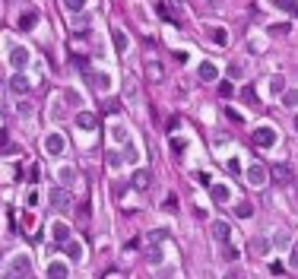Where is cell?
I'll return each instance as SVG.
<instances>
[{
	"instance_id": "cell-1",
	"label": "cell",
	"mask_w": 298,
	"mask_h": 279,
	"mask_svg": "<svg viewBox=\"0 0 298 279\" xmlns=\"http://www.w3.org/2000/svg\"><path fill=\"white\" fill-rule=\"evenodd\" d=\"M273 143H276V130H273V127H257V130H254V146L270 149Z\"/></svg>"
},
{
	"instance_id": "cell-2",
	"label": "cell",
	"mask_w": 298,
	"mask_h": 279,
	"mask_svg": "<svg viewBox=\"0 0 298 279\" xmlns=\"http://www.w3.org/2000/svg\"><path fill=\"white\" fill-rule=\"evenodd\" d=\"M10 276H32V260L25 254H16V260L10 264Z\"/></svg>"
},
{
	"instance_id": "cell-3",
	"label": "cell",
	"mask_w": 298,
	"mask_h": 279,
	"mask_svg": "<svg viewBox=\"0 0 298 279\" xmlns=\"http://www.w3.org/2000/svg\"><path fill=\"white\" fill-rule=\"evenodd\" d=\"M45 149H48V155H60V152L67 149L64 137H60V134H48V137H45Z\"/></svg>"
},
{
	"instance_id": "cell-4",
	"label": "cell",
	"mask_w": 298,
	"mask_h": 279,
	"mask_svg": "<svg viewBox=\"0 0 298 279\" xmlns=\"http://www.w3.org/2000/svg\"><path fill=\"white\" fill-rule=\"evenodd\" d=\"M10 89H13L16 95H25V92H29V89H32V83H29V76H25V73H13V76H10Z\"/></svg>"
},
{
	"instance_id": "cell-5",
	"label": "cell",
	"mask_w": 298,
	"mask_h": 279,
	"mask_svg": "<svg viewBox=\"0 0 298 279\" xmlns=\"http://www.w3.org/2000/svg\"><path fill=\"white\" fill-rule=\"evenodd\" d=\"M51 206H54V209H70V194H67L64 187L51 190Z\"/></svg>"
},
{
	"instance_id": "cell-6",
	"label": "cell",
	"mask_w": 298,
	"mask_h": 279,
	"mask_svg": "<svg viewBox=\"0 0 298 279\" xmlns=\"http://www.w3.org/2000/svg\"><path fill=\"white\" fill-rule=\"evenodd\" d=\"M267 178H270V171L264 168V165H251V168H248V181H251L254 187H260Z\"/></svg>"
},
{
	"instance_id": "cell-7",
	"label": "cell",
	"mask_w": 298,
	"mask_h": 279,
	"mask_svg": "<svg viewBox=\"0 0 298 279\" xmlns=\"http://www.w3.org/2000/svg\"><path fill=\"white\" fill-rule=\"evenodd\" d=\"M270 178H273L276 184H289V181H292V171H289L286 165H270Z\"/></svg>"
},
{
	"instance_id": "cell-8",
	"label": "cell",
	"mask_w": 298,
	"mask_h": 279,
	"mask_svg": "<svg viewBox=\"0 0 298 279\" xmlns=\"http://www.w3.org/2000/svg\"><path fill=\"white\" fill-rule=\"evenodd\" d=\"M10 64H13L16 70H22L25 64H29V51H25V48H13V51H10Z\"/></svg>"
},
{
	"instance_id": "cell-9",
	"label": "cell",
	"mask_w": 298,
	"mask_h": 279,
	"mask_svg": "<svg viewBox=\"0 0 298 279\" xmlns=\"http://www.w3.org/2000/svg\"><path fill=\"white\" fill-rule=\"evenodd\" d=\"M95 124H99V118H95L92 111H80V115H76V127H83V130H95Z\"/></svg>"
},
{
	"instance_id": "cell-10",
	"label": "cell",
	"mask_w": 298,
	"mask_h": 279,
	"mask_svg": "<svg viewBox=\"0 0 298 279\" xmlns=\"http://www.w3.org/2000/svg\"><path fill=\"white\" fill-rule=\"evenodd\" d=\"M51 235H54V241H57V244H67V241H70V225L54 222V225H51Z\"/></svg>"
},
{
	"instance_id": "cell-11",
	"label": "cell",
	"mask_w": 298,
	"mask_h": 279,
	"mask_svg": "<svg viewBox=\"0 0 298 279\" xmlns=\"http://www.w3.org/2000/svg\"><path fill=\"white\" fill-rule=\"evenodd\" d=\"M229 235H232L229 222H213V238H216L219 244H225V241H229Z\"/></svg>"
},
{
	"instance_id": "cell-12",
	"label": "cell",
	"mask_w": 298,
	"mask_h": 279,
	"mask_svg": "<svg viewBox=\"0 0 298 279\" xmlns=\"http://www.w3.org/2000/svg\"><path fill=\"white\" fill-rule=\"evenodd\" d=\"M197 76H200V80H216L219 70H216V64H209V60H206V64L197 67Z\"/></svg>"
},
{
	"instance_id": "cell-13",
	"label": "cell",
	"mask_w": 298,
	"mask_h": 279,
	"mask_svg": "<svg viewBox=\"0 0 298 279\" xmlns=\"http://www.w3.org/2000/svg\"><path fill=\"white\" fill-rule=\"evenodd\" d=\"M273 6H279L283 13H289V16L298 19V0H273Z\"/></svg>"
},
{
	"instance_id": "cell-14",
	"label": "cell",
	"mask_w": 298,
	"mask_h": 279,
	"mask_svg": "<svg viewBox=\"0 0 298 279\" xmlns=\"http://www.w3.org/2000/svg\"><path fill=\"white\" fill-rule=\"evenodd\" d=\"M209 194H213L216 203H225V200H229V187L225 184H209Z\"/></svg>"
},
{
	"instance_id": "cell-15",
	"label": "cell",
	"mask_w": 298,
	"mask_h": 279,
	"mask_svg": "<svg viewBox=\"0 0 298 279\" xmlns=\"http://www.w3.org/2000/svg\"><path fill=\"white\" fill-rule=\"evenodd\" d=\"M35 22H38V13H35V10L19 16V29H22V32H32V25H35Z\"/></svg>"
},
{
	"instance_id": "cell-16",
	"label": "cell",
	"mask_w": 298,
	"mask_h": 279,
	"mask_svg": "<svg viewBox=\"0 0 298 279\" xmlns=\"http://www.w3.org/2000/svg\"><path fill=\"white\" fill-rule=\"evenodd\" d=\"M134 184H137L140 190H146L149 184H152V174H149L146 168H143V171H137V174H134Z\"/></svg>"
},
{
	"instance_id": "cell-17",
	"label": "cell",
	"mask_w": 298,
	"mask_h": 279,
	"mask_svg": "<svg viewBox=\"0 0 298 279\" xmlns=\"http://www.w3.org/2000/svg\"><path fill=\"white\" fill-rule=\"evenodd\" d=\"M146 260H149V264H159V260H162V248H159V244H146Z\"/></svg>"
},
{
	"instance_id": "cell-18",
	"label": "cell",
	"mask_w": 298,
	"mask_h": 279,
	"mask_svg": "<svg viewBox=\"0 0 298 279\" xmlns=\"http://www.w3.org/2000/svg\"><path fill=\"white\" fill-rule=\"evenodd\" d=\"M60 248H64V251H67V254L73 257V260H83V248H80L76 241H67V244H60Z\"/></svg>"
},
{
	"instance_id": "cell-19",
	"label": "cell",
	"mask_w": 298,
	"mask_h": 279,
	"mask_svg": "<svg viewBox=\"0 0 298 279\" xmlns=\"http://www.w3.org/2000/svg\"><path fill=\"white\" fill-rule=\"evenodd\" d=\"M209 41H216V45H225V41H229V32H225V29H209Z\"/></svg>"
},
{
	"instance_id": "cell-20",
	"label": "cell",
	"mask_w": 298,
	"mask_h": 279,
	"mask_svg": "<svg viewBox=\"0 0 298 279\" xmlns=\"http://www.w3.org/2000/svg\"><path fill=\"white\" fill-rule=\"evenodd\" d=\"M165 241V229H152L146 235V244H162Z\"/></svg>"
},
{
	"instance_id": "cell-21",
	"label": "cell",
	"mask_w": 298,
	"mask_h": 279,
	"mask_svg": "<svg viewBox=\"0 0 298 279\" xmlns=\"http://www.w3.org/2000/svg\"><path fill=\"white\" fill-rule=\"evenodd\" d=\"M111 38H115V48H118V51H127V35L121 32V29H115V35H111Z\"/></svg>"
},
{
	"instance_id": "cell-22",
	"label": "cell",
	"mask_w": 298,
	"mask_h": 279,
	"mask_svg": "<svg viewBox=\"0 0 298 279\" xmlns=\"http://www.w3.org/2000/svg\"><path fill=\"white\" fill-rule=\"evenodd\" d=\"M235 213H238L241 219H251V216H254V206H251V203H238V206H235Z\"/></svg>"
},
{
	"instance_id": "cell-23",
	"label": "cell",
	"mask_w": 298,
	"mask_h": 279,
	"mask_svg": "<svg viewBox=\"0 0 298 279\" xmlns=\"http://www.w3.org/2000/svg\"><path fill=\"white\" fill-rule=\"evenodd\" d=\"M162 209H168V213H174V209H178V194H168L162 200Z\"/></svg>"
},
{
	"instance_id": "cell-24",
	"label": "cell",
	"mask_w": 298,
	"mask_h": 279,
	"mask_svg": "<svg viewBox=\"0 0 298 279\" xmlns=\"http://www.w3.org/2000/svg\"><path fill=\"white\" fill-rule=\"evenodd\" d=\"M70 270H67V264H51L48 267V276H67Z\"/></svg>"
},
{
	"instance_id": "cell-25",
	"label": "cell",
	"mask_w": 298,
	"mask_h": 279,
	"mask_svg": "<svg viewBox=\"0 0 298 279\" xmlns=\"http://www.w3.org/2000/svg\"><path fill=\"white\" fill-rule=\"evenodd\" d=\"M283 89H286L283 76H270V92H283Z\"/></svg>"
},
{
	"instance_id": "cell-26",
	"label": "cell",
	"mask_w": 298,
	"mask_h": 279,
	"mask_svg": "<svg viewBox=\"0 0 298 279\" xmlns=\"http://www.w3.org/2000/svg\"><path fill=\"white\" fill-rule=\"evenodd\" d=\"M283 102L289 105V108H295V105H298V92H292V89H283Z\"/></svg>"
},
{
	"instance_id": "cell-27",
	"label": "cell",
	"mask_w": 298,
	"mask_h": 279,
	"mask_svg": "<svg viewBox=\"0 0 298 279\" xmlns=\"http://www.w3.org/2000/svg\"><path fill=\"white\" fill-rule=\"evenodd\" d=\"M241 99L248 102V105H257V92H254L251 86H244V89H241Z\"/></svg>"
},
{
	"instance_id": "cell-28",
	"label": "cell",
	"mask_w": 298,
	"mask_h": 279,
	"mask_svg": "<svg viewBox=\"0 0 298 279\" xmlns=\"http://www.w3.org/2000/svg\"><path fill=\"white\" fill-rule=\"evenodd\" d=\"M64 6H67L70 13H80L83 6H86V0H64Z\"/></svg>"
},
{
	"instance_id": "cell-29",
	"label": "cell",
	"mask_w": 298,
	"mask_h": 279,
	"mask_svg": "<svg viewBox=\"0 0 298 279\" xmlns=\"http://www.w3.org/2000/svg\"><path fill=\"white\" fill-rule=\"evenodd\" d=\"M92 80H95V89H108V86H111V80H108L105 73H95Z\"/></svg>"
},
{
	"instance_id": "cell-30",
	"label": "cell",
	"mask_w": 298,
	"mask_h": 279,
	"mask_svg": "<svg viewBox=\"0 0 298 279\" xmlns=\"http://www.w3.org/2000/svg\"><path fill=\"white\" fill-rule=\"evenodd\" d=\"M121 162H124V159L118 155V149H111L108 152V168H121Z\"/></svg>"
},
{
	"instance_id": "cell-31",
	"label": "cell",
	"mask_w": 298,
	"mask_h": 279,
	"mask_svg": "<svg viewBox=\"0 0 298 279\" xmlns=\"http://www.w3.org/2000/svg\"><path fill=\"white\" fill-rule=\"evenodd\" d=\"M111 137H115L118 143H124V140H127V134H124V127H121V124H115V127H111Z\"/></svg>"
},
{
	"instance_id": "cell-32",
	"label": "cell",
	"mask_w": 298,
	"mask_h": 279,
	"mask_svg": "<svg viewBox=\"0 0 298 279\" xmlns=\"http://www.w3.org/2000/svg\"><path fill=\"white\" fill-rule=\"evenodd\" d=\"M146 73L152 76V80H162V67H159V64H149V67H146Z\"/></svg>"
},
{
	"instance_id": "cell-33",
	"label": "cell",
	"mask_w": 298,
	"mask_h": 279,
	"mask_svg": "<svg viewBox=\"0 0 298 279\" xmlns=\"http://www.w3.org/2000/svg\"><path fill=\"white\" fill-rule=\"evenodd\" d=\"M73 178H76V171H73V168H60V181H64V184H70Z\"/></svg>"
},
{
	"instance_id": "cell-34",
	"label": "cell",
	"mask_w": 298,
	"mask_h": 279,
	"mask_svg": "<svg viewBox=\"0 0 298 279\" xmlns=\"http://www.w3.org/2000/svg\"><path fill=\"white\" fill-rule=\"evenodd\" d=\"M219 95H225V99H229V95H232V86H229V83H219Z\"/></svg>"
},
{
	"instance_id": "cell-35",
	"label": "cell",
	"mask_w": 298,
	"mask_h": 279,
	"mask_svg": "<svg viewBox=\"0 0 298 279\" xmlns=\"http://www.w3.org/2000/svg\"><path fill=\"white\" fill-rule=\"evenodd\" d=\"M38 174H41V168H38V165H32V168H29V178H32V181H38Z\"/></svg>"
},
{
	"instance_id": "cell-36",
	"label": "cell",
	"mask_w": 298,
	"mask_h": 279,
	"mask_svg": "<svg viewBox=\"0 0 298 279\" xmlns=\"http://www.w3.org/2000/svg\"><path fill=\"white\" fill-rule=\"evenodd\" d=\"M229 171H232V174H238V171H241V165H238V159H232V162H229Z\"/></svg>"
},
{
	"instance_id": "cell-37",
	"label": "cell",
	"mask_w": 298,
	"mask_h": 279,
	"mask_svg": "<svg viewBox=\"0 0 298 279\" xmlns=\"http://www.w3.org/2000/svg\"><path fill=\"white\" fill-rule=\"evenodd\" d=\"M289 260H292V264H298V244L292 248V257H289Z\"/></svg>"
},
{
	"instance_id": "cell-38",
	"label": "cell",
	"mask_w": 298,
	"mask_h": 279,
	"mask_svg": "<svg viewBox=\"0 0 298 279\" xmlns=\"http://www.w3.org/2000/svg\"><path fill=\"white\" fill-rule=\"evenodd\" d=\"M295 124H298V118H295Z\"/></svg>"
}]
</instances>
